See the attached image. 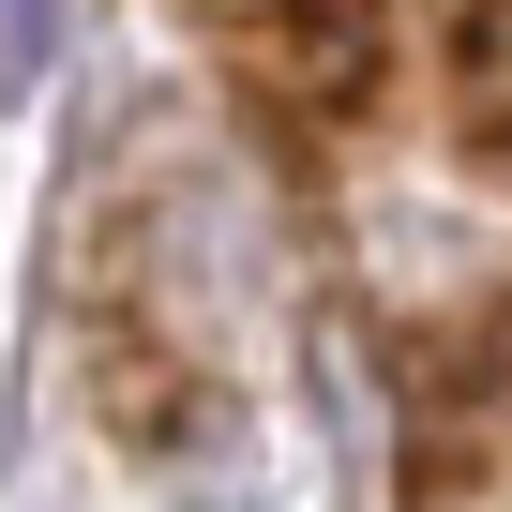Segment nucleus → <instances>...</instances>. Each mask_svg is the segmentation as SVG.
<instances>
[{
  "mask_svg": "<svg viewBox=\"0 0 512 512\" xmlns=\"http://www.w3.org/2000/svg\"><path fill=\"white\" fill-rule=\"evenodd\" d=\"M211 46L287 151H332L392 106V0H211Z\"/></svg>",
  "mask_w": 512,
  "mask_h": 512,
  "instance_id": "1",
  "label": "nucleus"
},
{
  "mask_svg": "<svg viewBox=\"0 0 512 512\" xmlns=\"http://www.w3.org/2000/svg\"><path fill=\"white\" fill-rule=\"evenodd\" d=\"M437 106H452V151H467V166L512 196V0H467V16H452Z\"/></svg>",
  "mask_w": 512,
  "mask_h": 512,
  "instance_id": "3",
  "label": "nucleus"
},
{
  "mask_svg": "<svg viewBox=\"0 0 512 512\" xmlns=\"http://www.w3.org/2000/svg\"><path fill=\"white\" fill-rule=\"evenodd\" d=\"M407 512H512V317L467 332L437 377H422V422H407Z\"/></svg>",
  "mask_w": 512,
  "mask_h": 512,
  "instance_id": "2",
  "label": "nucleus"
},
{
  "mask_svg": "<svg viewBox=\"0 0 512 512\" xmlns=\"http://www.w3.org/2000/svg\"><path fill=\"white\" fill-rule=\"evenodd\" d=\"M61 46V0H0V106L31 91V61Z\"/></svg>",
  "mask_w": 512,
  "mask_h": 512,
  "instance_id": "4",
  "label": "nucleus"
}]
</instances>
